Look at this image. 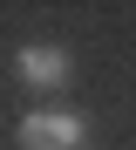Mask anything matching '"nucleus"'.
Wrapping results in <instances>:
<instances>
[{
    "mask_svg": "<svg viewBox=\"0 0 136 150\" xmlns=\"http://www.w3.org/2000/svg\"><path fill=\"white\" fill-rule=\"evenodd\" d=\"M14 75H20V89H34V96H61L75 82V62H68L61 41H27V48H14Z\"/></svg>",
    "mask_w": 136,
    "mask_h": 150,
    "instance_id": "2",
    "label": "nucleus"
},
{
    "mask_svg": "<svg viewBox=\"0 0 136 150\" xmlns=\"http://www.w3.org/2000/svg\"><path fill=\"white\" fill-rule=\"evenodd\" d=\"M14 143L20 150H95L89 116H75V109H27L14 123Z\"/></svg>",
    "mask_w": 136,
    "mask_h": 150,
    "instance_id": "1",
    "label": "nucleus"
}]
</instances>
